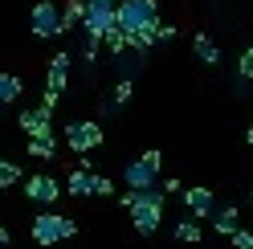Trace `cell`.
Returning <instances> with one entry per match:
<instances>
[{
  "instance_id": "6da1fadb",
  "label": "cell",
  "mask_w": 253,
  "mask_h": 249,
  "mask_svg": "<svg viewBox=\"0 0 253 249\" xmlns=\"http://www.w3.org/2000/svg\"><path fill=\"white\" fill-rule=\"evenodd\" d=\"M131 225H135V233L139 237H151L155 229L164 225V192L155 188H135V200H131Z\"/></svg>"
},
{
  "instance_id": "7a4b0ae2",
  "label": "cell",
  "mask_w": 253,
  "mask_h": 249,
  "mask_svg": "<svg viewBox=\"0 0 253 249\" xmlns=\"http://www.w3.org/2000/svg\"><path fill=\"white\" fill-rule=\"evenodd\" d=\"M115 25L123 29H143V25H160V0H115Z\"/></svg>"
},
{
  "instance_id": "3957f363",
  "label": "cell",
  "mask_w": 253,
  "mask_h": 249,
  "mask_svg": "<svg viewBox=\"0 0 253 249\" xmlns=\"http://www.w3.org/2000/svg\"><path fill=\"white\" fill-rule=\"evenodd\" d=\"M29 233H33L37 245H57V241H66V237L78 233V221L74 216H61V212H41Z\"/></svg>"
},
{
  "instance_id": "277c9868",
  "label": "cell",
  "mask_w": 253,
  "mask_h": 249,
  "mask_svg": "<svg viewBox=\"0 0 253 249\" xmlns=\"http://www.w3.org/2000/svg\"><path fill=\"white\" fill-rule=\"evenodd\" d=\"M160 167H164L160 147H147L143 155H139V160H131V164H126V172H123L126 188H151V184L160 180Z\"/></svg>"
},
{
  "instance_id": "5b68a950",
  "label": "cell",
  "mask_w": 253,
  "mask_h": 249,
  "mask_svg": "<svg viewBox=\"0 0 253 249\" xmlns=\"http://www.w3.org/2000/svg\"><path fill=\"white\" fill-rule=\"evenodd\" d=\"M102 143H106V131L98 127V123H86V119L66 123V147L74 155H90V151H98Z\"/></svg>"
},
{
  "instance_id": "8992f818",
  "label": "cell",
  "mask_w": 253,
  "mask_h": 249,
  "mask_svg": "<svg viewBox=\"0 0 253 249\" xmlns=\"http://www.w3.org/2000/svg\"><path fill=\"white\" fill-rule=\"evenodd\" d=\"M29 29H33V37H61L66 29H61V8L53 4V0H41V4H33V12H29Z\"/></svg>"
},
{
  "instance_id": "52a82bcc",
  "label": "cell",
  "mask_w": 253,
  "mask_h": 249,
  "mask_svg": "<svg viewBox=\"0 0 253 249\" xmlns=\"http://www.w3.org/2000/svg\"><path fill=\"white\" fill-rule=\"evenodd\" d=\"M110 25H115V0H86V12H82L86 33H106Z\"/></svg>"
},
{
  "instance_id": "ba28073f",
  "label": "cell",
  "mask_w": 253,
  "mask_h": 249,
  "mask_svg": "<svg viewBox=\"0 0 253 249\" xmlns=\"http://www.w3.org/2000/svg\"><path fill=\"white\" fill-rule=\"evenodd\" d=\"M25 196L33 200V205H57V196H61V184L57 176H33V180H25Z\"/></svg>"
},
{
  "instance_id": "9c48e42d",
  "label": "cell",
  "mask_w": 253,
  "mask_h": 249,
  "mask_svg": "<svg viewBox=\"0 0 253 249\" xmlns=\"http://www.w3.org/2000/svg\"><path fill=\"white\" fill-rule=\"evenodd\" d=\"M21 127H25V139L29 135H53V111L49 106H29V111H21Z\"/></svg>"
},
{
  "instance_id": "30bf717a",
  "label": "cell",
  "mask_w": 253,
  "mask_h": 249,
  "mask_svg": "<svg viewBox=\"0 0 253 249\" xmlns=\"http://www.w3.org/2000/svg\"><path fill=\"white\" fill-rule=\"evenodd\" d=\"M66 86H70V53H57V57H49V70H45V90L66 94Z\"/></svg>"
},
{
  "instance_id": "8fae6325",
  "label": "cell",
  "mask_w": 253,
  "mask_h": 249,
  "mask_svg": "<svg viewBox=\"0 0 253 249\" xmlns=\"http://www.w3.org/2000/svg\"><path fill=\"white\" fill-rule=\"evenodd\" d=\"M184 208L188 216H196V221H204L212 208H216V200H212V188H204V184H196V188H188L184 192Z\"/></svg>"
},
{
  "instance_id": "7c38bea8",
  "label": "cell",
  "mask_w": 253,
  "mask_h": 249,
  "mask_svg": "<svg viewBox=\"0 0 253 249\" xmlns=\"http://www.w3.org/2000/svg\"><path fill=\"white\" fill-rule=\"evenodd\" d=\"M192 53H196V61H204V66H220V49H216V41L209 33L192 37Z\"/></svg>"
},
{
  "instance_id": "4fadbf2b",
  "label": "cell",
  "mask_w": 253,
  "mask_h": 249,
  "mask_svg": "<svg viewBox=\"0 0 253 249\" xmlns=\"http://www.w3.org/2000/svg\"><path fill=\"white\" fill-rule=\"evenodd\" d=\"M29 160H57L53 135H29Z\"/></svg>"
},
{
  "instance_id": "5bb4252c",
  "label": "cell",
  "mask_w": 253,
  "mask_h": 249,
  "mask_svg": "<svg viewBox=\"0 0 253 249\" xmlns=\"http://www.w3.org/2000/svg\"><path fill=\"white\" fill-rule=\"evenodd\" d=\"M123 41H126V49H151V45H155V25L126 29V33H123Z\"/></svg>"
},
{
  "instance_id": "9a60e30c",
  "label": "cell",
  "mask_w": 253,
  "mask_h": 249,
  "mask_svg": "<svg viewBox=\"0 0 253 249\" xmlns=\"http://www.w3.org/2000/svg\"><path fill=\"white\" fill-rule=\"evenodd\" d=\"M61 192H70V196H90V167H74V172L66 176V188Z\"/></svg>"
},
{
  "instance_id": "2e32d148",
  "label": "cell",
  "mask_w": 253,
  "mask_h": 249,
  "mask_svg": "<svg viewBox=\"0 0 253 249\" xmlns=\"http://www.w3.org/2000/svg\"><path fill=\"white\" fill-rule=\"evenodd\" d=\"M25 94V86H21V78L17 74H0V106H8V102H17Z\"/></svg>"
},
{
  "instance_id": "e0dca14e",
  "label": "cell",
  "mask_w": 253,
  "mask_h": 249,
  "mask_svg": "<svg viewBox=\"0 0 253 249\" xmlns=\"http://www.w3.org/2000/svg\"><path fill=\"white\" fill-rule=\"evenodd\" d=\"M209 221H212V229L220 233V237H229V233L237 229V208H212Z\"/></svg>"
},
{
  "instance_id": "ac0fdd59",
  "label": "cell",
  "mask_w": 253,
  "mask_h": 249,
  "mask_svg": "<svg viewBox=\"0 0 253 249\" xmlns=\"http://www.w3.org/2000/svg\"><path fill=\"white\" fill-rule=\"evenodd\" d=\"M82 12H86V0H66V8H61V29L82 25Z\"/></svg>"
},
{
  "instance_id": "d6986e66",
  "label": "cell",
  "mask_w": 253,
  "mask_h": 249,
  "mask_svg": "<svg viewBox=\"0 0 253 249\" xmlns=\"http://www.w3.org/2000/svg\"><path fill=\"white\" fill-rule=\"evenodd\" d=\"M200 237H204V233H200V225H196V216H192V221L184 216V221L176 225V241H188V245H196Z\"/></svg>"
},
{
  "instance_id": "ffe728a7",
  "label": "cell",
  "mask_w": 253,
  "mask_h": 249,
  "mask_svg": "<svg viewBox=\"0 0 253 249\" xmlns=\"http://www.w3.org/2000/svg\"><path fill=\"white\" fill-rule=\"evenodd\" d=\"M90 196H115V180H110V176H94V172H90Z\"/></svg>"
},
{
  "instance_id": "44dd1931",
  "label": "cell",
  "mask_w": 253,
  "mask_h": 249,
  "mask_svg": "<svg viewBox=\"0 0 253 249\" xmlns=\"http://www.w3.org/2000/svg\"><path fill=\"white\" fill-rule=\"evenodd\" d=\"M17 180H21V167L12 160H0V188H12Z\"/></svg>"
},
{
  "instance_id": "7402d4cb",
  "label": "cell",
  "mask_w": 253,
  "mask_h": 249,
  "mask_svg": "<svg viewBox=\"0 0 253 249\" xmlns=\"http://www.w3.org/2000/svg\"><path fill=\"white\" fill-rule=\"evenodd\" d=\"M237 74H241V82L253 78V49H241V57H237Z\"/></svg>"
},
{
  "instance_id": "603a6c76",
  "label": "cell",
  "mask_w": 253,
  "mask_h": 249,
  "mask_svg": "<svg viewBox=\"0 0 253 249\" xmlns=\"http://www.w3.org/2000/svg\"><path fill=\"white\" fill-rule=\"evenodd\" d=\"M229 237H233V249H253V233H249V229H241V225H237Z\"/></svg>"
},
{
  "instance_id": "cb8c5ba5",
  "label": "cell",
  "mask_w": 253,
  "mask_h": 249,
  "mask_svg": "<svg viewBox=\"0 0 253 249\" xmlns=\"http://www.w3.org/2000/svg\"><path fill=\"white\" fill-rule=\"evenodd\" d=\"M98 45H102V33H86V41H82L86 61H94V57H98Z\"/></svg>"
},
{
  "instance_id": "d4e9b609",
  "label": "cell",
  "mask_w": 253,
  "mask_h": 249,
  "mask_svg": "<svg viewBox=\"0 0 253 249\" xmlns=\"http://www.w3.org/2000/svg\"><path fill=\"white\" fill-rule=\"evenodd\" d=\"M176 33H180L176 25H155V45H171V41H176Z\"/></svg>"
},
{
  "instance_id": "484cf974",
  "label": "cell",
  "mask_w": 253,
  "mask_h": 249,
  "mask_svg": "<svg viewBox=\"0 0 253 249\" xmlns=\"http://www.w3.org/2000/svg\"><path fill=\"white\" fill-rule=\"evenodd\" d=\"M131 98H135V86H131V78H123V82H119V90H115V102H119V106H126Z\"/></svg>"
},
{
  "instance_id": "4316f807",
  "label": "cell",
  "mask_w": 253,
  "mask_h": 249,
  "mask_svg": "<svg viewBox=\"0 0 253 249\" xmlns=\"http://www.w3.org/2000/svg\"><path fill=\"white\" fill-rule=\"evenodd\" d=\"M160 188H164V192H180V180H176V176H168V180L160 184Z\"/></svg>"
},
{
  "instance_id": "83f0119b",
  "label": "cell",
  "mask_w": 253,
  "mask_h": 249,
  "mask_svg": "<svg viewBox=\"0 0 253 249\" xmlns=\"http://www.w3.org/2000/svg\"><path fill=\"white\" fill-rule=\"evenodd\" d=\"M4 245H12V233H8L4 225H0V249H4Z\"/></svg>"
},
{
  "instance_id": "f1b7e54d",
  "label": "cell",
  "mask_w": 253,
  "mask_h": 249,
  "mask_svg": "<svg viewBox=\"0 0 253 249\" xmlns=\"http://www.w3.org/2000/svg\"><path fill=\"white\" fill-rule=\"evenodd\" d=\"M0 115H4V106H0Z\"/></svg>"
}]
</instances>
